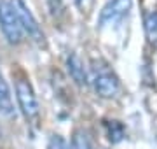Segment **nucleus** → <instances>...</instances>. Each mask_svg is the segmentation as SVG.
Wrapping results in <instances>:
<instances>
[{"label": "nucleus", "mask_w": 157, "mask_h": 149, "mask_svg": "<svg viewBox=\"0 0 157 149\" xmlns=\"http://www.w3.org/2000/svg\"><path fill=\"white\" fill-rule=\"evenodd\" d=\"M0 28L11 44H19L23 40V26L17 19L14 6L9 0H0Z\"/></svg>", "instance_id": "nucleus-1"}, {"label": "nucleus", "mask_w": 157, "mask_h": 149, "mask_svg": "<svg viewBox=\"0 0 157 149\" xmlns=\"http://www.w3.org/2000/svg\"><path fill=\"white\" fill-rule=\"evenodd\" d=\"M16 98L19 103V109L26 119H33L39 116V102H37L33 88L26 79L16 81Z\"/></svg>", "instance_id": "nucleus-2"}, {"label": "nucleus", "mask_w": 157, "mask_h": 149, "mask_svg": "<svg viewBox=\"0 0 157 149\" xmlns=\"http://www.w3.org/2000/svg\"><path fill=\"white\" fill-rule=\"evenodd\" d=\"M12 6H14L17 19H19V23H21V26H23V32L28 34L35 42H44V34H42V30H40L37 19L33 18V14H32L30 9L26 7V4H25L23 0H14Z\"/></svg>", "instance_id": "nucleus-3"}, {"label": "nucleus", "mask_w": 157, "mask_h": 149, "mask_svg": "<svg viewBox=\"0 0 157 149\" xmlns=\"http://www.w3.org/2000/svg\"><path fill=\"white\" fill-rule=\"evenodd\" d=\"M131 9V0H110L100 14V25H113L121 21Z\"/></svg>", "instance_id": "nucleus-4"}, {"label": "nucleus", "mask_w": 157, "mask_h": 149, "mask_svg": "<svg viewBox=\"0 0 157 149\" xmlns=\"http://www.w3.org/2000/svg\"><path fill=\"white\" fill-rule=\"evenodd\" d=\"M94 90L103 98H112L119 91V81L110 72H103L94 79Z\"/></svg>", "instance_id": "nucleus-5"}, {"label": "nucleus", "mask_w": 157, "mask_h": 149, "mask_svg": "<svg viewBox=\"0 0 157 149\" xmlns=\"http://www.w3.org/2000/svg\"><path fill=\"white\" fill-rule=\"evenodd\" d=\"M67 69H68L70 77H72L77 84H80V86H82V84H87V74H86L84 63H82V60H80L75 53H72V54L68 56Z\"/></svg>", "instance_id": "nucleus-6"}, {"label": "nucleus", "mask_w": 157, "mask_h": 149, "mask_svg": "<svg viewBox=\"0 0 157 149\" xmlns=\"http://www.w3.org/2000/svg\"><path fill=\"white\" fill-rule=\"evenodd\" d=\"M0 114L7 116V118L14 114V102H12L11 90L2 74H0Z\"/></svg>", "instance_id": "nucleus-7"}, {"label": "nucleus", "mask_w": 157, "mask_h": 149, "mask_svg": "<svg viewBox=\"0 0 157 149\" xmlns=\"http://www.w3.org/2000/svg\"><path fill=\"white\" fill-rule=\"evenodd\" d=\"M145 32L150 44L157 46V12H150L145 18Z\"/></svg>", "instance_id": "nucleus-8"}, {"label": "nucleus", "mask_w": 157, "mask_h": 149, "mask_svg": "<svg viewBox=\"0 0 157 149\" xmlns=\"http://www.w3.org/2000/svg\"><path fill=\"white\" fill-rule=\"evenodd\" d=\"M107 130H108V139H110V142L117 144L124 139V126L121 125L119 121H108Z\"/></svg>", "instance_id": "nucleus-9"}, {"label": "nucleus", "mask_w": 157, "mask_h": 149, "mask_svg": "<svg viewBox=\"0 0 157 149\" xmlns=\"http://www.w3.org/2000/svg\"><path fill=\"white\" fill-rule=\"evenodd\" d=\"M72 149H93V144H91L87 133L82 132V130H77L72 137Z\"/></svg>", "instance_id": "nucleus-10"}, {"label": "nucleus", "mask_w": 157, "mask_h": 149, "mask_svg": "<svg viewBox=\"0 0 157 149\" xmlns=\"http://www.w3.org/2000/svg\"><path fill=\"white\" fill-rule=\"evenodd\" d=\"M47 149H68L67 142H65V139L59 137V135H52L49 140V146Z\"/></svg>", "instance_id": "nucleus-11"}, {"label": "nucleus", "mask_w": 157, "mask_h": 149, "mask_svg": "<svg viewBox=\"0 0 157 149\" xmlns=\"http://www.w3.org/2000/svg\"><path fill=\"white\" fill-rule=\"evenodd\" d=\"M49 7H51V12H52V14L58 12L59 7H61V0H49Z\"/></svg>", "instance_id": "nucleus-12"}, {"label": "nucleus", "mask_w": 157, "mask_h": 149, "mask_svg": "<svg viewBox=\"0 0 157 149\" xmlns=\"http://www.w3.org/2000/svg\"><path fill=\"white\" fill-rule=\"evenodd\" d=\"M73 2H75L77 6H80V4H82V0H73Z\"/></svg>", "instance_id": "nucleus-13"}, {"label": "nucleus", "mask_w": 157, "mask_h": 149, "mask_svg": "<svg viewBox=\"0 0 157 149\" xmlns=\"http://www.w3.org/2000/svg\"><path fill=\"white\" fill-rule=\"evenodd\" d=\"M0 139H2V128H0Z\"/></svg>", "instance_id": "nucleus-14"}]
</instances>
